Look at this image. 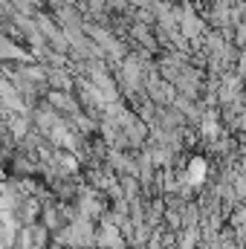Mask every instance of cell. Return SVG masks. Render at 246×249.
<instances>
[{
    "label": "cell",
    "instance_id": "obj_1",
    "mask_svg": "<svg viewBox=\"0 0 246 249\" xmlns=\"http://www.w3.org/2000/svg\"><path fill=\"white\" fill-rule=\"evenodd\" d=\"M185 171H188V174H185L188 183H203V180H206V171H209V162H206L203 157H194Z\"/></svg>",
    "mask_w": 246,
    "mask_h": 249
},
{
    "label": "cell",
    "instance_id": "obj_2",
    "mask_svg": "<svg viewBox=\"0 0 246 249\" xmlns=\"http://www.w3.org/2000/svg\"><path fill=\"white\" fill-rule=\"evenodd\" d=\"M130 3H133V6H151L154 0H130Z\"/></svg>",
    "mask_w": 246,
    "mask_h": 249
}]
</instances>
